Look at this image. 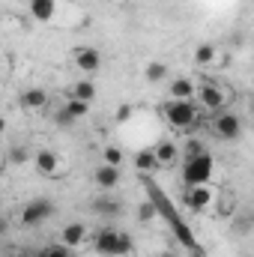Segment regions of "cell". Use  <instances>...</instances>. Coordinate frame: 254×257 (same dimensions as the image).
Returning a JSON list of instances; mask_svg holds the SVG:
<instances>
[{
	"mask_svg": "<svg viewBox=\"0 0 254 257\" xmlns=\"http://www.w3.org/2000/svg\"><path fill=\"white\" fill-rule=\"evenodd\" d=\"M6 165H9V162H6V156L0 153V177H3V171H6Z\"/></svg>",
	"mask_w": 254,
	"mask_h": 257,
	"instance_id": "30",
	"label": "cell"
},
{
	"mask_svg": "<svg viewBox=\"0 0 254 257\" xmlns=\"http://www.w3.org/2000/svg\"><path fill=\"white\" fill-rule=\"evenodd\" d=\"M24 159H27V150H24V147H12L9 156H6V162H12V165H21Z\"/></svg>",
	"mask_w": 254,
	"mask_h": 257,
	"instance_id": "26",
	"label": "cell"
},
{
	"mask_svg": "<svg viewBox=\"0 0 254 257\" xmlns=\"http://www.w3.org/2000/svg\"><path fill=\"white\" fill-rule=\"evenodd\" d=\"M162 114H165L168 126L180 128L186 135H194L200 126V108L194 105V99H168L162 105Z\"/></svg>",
	"mask_w": 254,
	"mask_h": 257,
	"instance_id": "1",
	"label": "cell"
},
{
	"mask_svg": "<svg viewBox=\"0 0 254 257\" xmlns=\"http://www.w3.org/2000/svg\"><path fill=\"white\" fill-rule=\"evenodd\" d=\"M215 57H218V48L209 45V42H203V45L194 48V63L197 66H212L215 63Z\"/></svg>",
	"mask_w": 254,
	"mask_h": 257,
	"instance_id": "20",
	"label": "cell"
},
{
	"mask_svg": "<svg viewBox=\"0 0 254 257\" xmlns=\"http://www.w3.org/2000/svg\"><path fill=\"white\" fill-rule=\"evenodd\" d=\"M18 105H21L24 111H39V108L48 105V93L39 90V87H30V90H24V93L18 96Z\"/></svg>",
	"mask_w": 254,
	"mask_h": 257,
	"instance_id": "14",
	"label": "cell"
},
{
	"mask_svg": "<svg viewBox=\"0 0 254 257\" xmlns=\"http://www.w3.org/2000/svg\"><path fill=\"white\" fill-rule=\"evenodd\" d=\"M206 147H203V141H197V138H191L189 135V141L180 147V159H189V156H197V153H203Z\"/></svg>",
	"mask_w": 254,
	"mask_h": 257,
	"instance_id": "22",
	"label": "cell"
},
{
	"mask_svg": "<svg viewBox=\"0 0 254 257\" xmlns=\"http://www.w3.org/2000/svg\"><path fill=\"white\" fill-rule=\"evenodd\" d=\"M6 233H9V218L0 215V236H6Z\"/></svg>",
	"mask_w": 254,
	"mask_h": 257,
	"instance_id": "29",
	"label": "cell"
},
{
	"mask_svg": "<svg viewBox=\"0 0 254 257\" xmlns=\"http://www.w3.org/2000/svg\"><path fill=\"white\" fill-rule=\"evenodd\" d=\"M183 203L189 206L191 212H203V209H209V206L215 203V192H212L209 183H206V186H186Z\"/></svg>",
	"mask_w": 254,
	"mask_h": 257,
	"instance_id": "7",
	"label": "cell"
},
{
	"mask_svg": "<svg viewBox=\"0 0 254 257\" xmlns=\"http://www.w3.org/2000/svg\"><path fill=\"white\" fill-rule=\"evenodd\" d=\"M51 215H54V203L48 197H36V200L24 203L18 221H21V227H36V224H45Z\"/></svg>",
	"mask_w": 254,
	"mask_h": 257,
	"instance_id": "6",
	"label": "cell"
},
{
	"mask_svg": "<svg viewBox=\"0 0 254 257\" xmlns=\"http://www.w3.org/2000/svg\"><path fill=\"white\" fill-rule=\"evenodd\" d=\"M189 257H203V254H200V251H191V254Z\"/></svg>",
	"mask_w": 254,
	"mask_h": 257,
	"instance_id": "33",
	"label": "cell"
},
{
	"mask_svg": "<svg viewBox=\"0 0 254 257\" xmlns=\"http://www.w3.org/2000/svg\"><path fill=\"white\" fill-rule=\"evenodd\" d=\"M63 111L75 120V123H78V120H84V117L90 114V102H81V99H72V96H69V99H66V105H63Z\"/></svg>",
	"mask_w": 254,
	"mask_h": 257,
	"instance_id": "19",
	"label": "cell"
},
{
	"mask_svg": "<svg viewBox=\"0 0 254 257\" xmlns=\"http://www.w3.org/2000/svg\"><path fill=\"white\" fill-rule=\"evenodd\" d=\"M39 257H42V254H39Z\"/></svg>",
	"mask_w": 254,
	"mask_h": 257,
	"instance_id": "34",
	"label": "cell"
},
{
	"mask_svg": "<svg viewBox=\"0 0 254 257\" xmlns=\"http://www.w3.org/2000/svg\"><path fill=\"white\" fill-rule=\"evenodd\" d=\"M87 239H90V230H87L84 221H69V224H63V230H60V242L69 245V248H78Z\"/></svg>",
	"mask_w": 254,
	"mask_h": 257,
	"instance_id": "9",
	"label": "cell"
},
{
	"mask_svg": "<svg viewBox=\"0 0 254 257\" xmlns=\"http://www.w3.org/2000/svg\"><path fill=\"white\" fill-rule=\"evenodd\" d=\"M144 78L150 84H159V81L168 78V66L162 63V60H153V63H147V69H144Z\"/></svg>",
	"mask_w": 254,
	"mask_h": 257,
	"instance_id": "21",
	"label": "cell"
},
{
	"mask_svg": "<svg viewBox=\"0 0 254 257\" xmlns=\"http://www.w3.org/2000/svg\"><path fill=\"white\" fill-rule=\"evenodd\" d=\"M194 105H197L203 114H218V111H224V105H227V90H224L218 81L203 78V81L197 84V90H194Z\"/></svg>",
	"mask_w": 254,
	"mask_h": 257,
	"instance_id": "3",
	"label": "cell"
},
{
	"mask_svg": "<svg viewBox=\"0 0 254 257\" xmlns=\"http://www.w3.org/2000/svg\"><path fill=\"white\" fill-rule=\"evenodd\" d=\"M212 171H215V159L206 150L183 159V183L186 186H206L212 180Z\"/></svg>",
	"mask_w": 254,
	"mask_h": 257,
	"instance_id": "4",
	"label": "cell"
},
{
	"mask_svg": "<svg viewBox=\"0 0 254 257\" xmlns=\"http://www.w3.org/2000/svg\"><path fill=\"white\" fill-rule=\"evenodd\" d=\"M102 165H114V168H120V165H123V150H120V147H105V153H102Z\"/></svg>",
	"mask_w": 254,
	"mask_h": 257,
	"instance_id": "23",
	"label": "cell"
},
{
	"mask_svg": "<svg viewBox=\"0 0 254 257\" xmlns=\"http://www.w3.org/2000/svg\"><path fill=\"white\" fill-rule=\"evenodd\" d=\"M209 126H212V135L218 141H236L242 135V117L236 111H218Z\"/></svg>",
	"mask_w": 254,
	"mask_h": 257,
	"instance_id": "5",
	"label": "cell"
},
{
	"mask_svg": "<svg viewBox=\"0 0 254 257\" xmlns=\"http://www.w3.org/2000/svg\"><path fill=\"white\" fill-rule=\"evenodd\" d=\"M129 117H132V105H123V108L117 111V120H120V123H126Z\"/></svg>",
	"mask_w": 254,
	"mask_h": 257,
	"instance_id": "27",
	"label": "cell"
},
{
	"mask_svg": "<svg viewBox=\"0 0 254 257\" xmlns=\"http://www.w3.org/2000/svg\"><path fill=\"white\" fill-rule=\"evenodd\" d=\"M135 171H141L144 177H150L153 171H159V162H156L153 150H141V153H135Z\"/></svg>",
	"mask_w": 254,
	"mask_h": 257,
	"instance_id": "18",
	"label": "cell"
},
{
	"mask_svg": "<svg viewBox=\"0 0 254 257\" xmlns=\"http://www.w3.org/2000/svg\"><path fill=\"white\" fill-rule=\"evenodd\" d=\"M33 165H36V171L42 177H54L60 171V156L54 150H36L33 153Z\"/></svg>",
	"mask_w": 254,
	"mask_h": 257,
	"instance_id": "10",
	"label": "cell"
},
{
	"mask_svg": "<svg viewBox=\"0 0 254 257\" xmlns=\"http://www.w3.org/2000/svg\"><path fill=\"white\" fill-rule=\"evenodd\" d=\"M42 257H72V248L63 245V242H51V245H45Z\"/></svg>",
	"mask_w": 254,
	"mask_h": 257,
	"instance_id": "24",
	"label": "cell"
},
{
	"mask_svg": "<svg viewBox=\"0 0 254 257\" xmlns=\"http://www.w3.org/2000/svg\"><path fill=\"white\" fill-rule=\"evenodd\" d=\"M138 218H141L144 224H150V221L156 218V206H153L150 200H144V203H141V209H138Z\"/></svg>",
	"mask_w": 254,
	"mask_h": 257,
	"instance_id": "25",
	"label": "cell"
},
{
	"mask_svg": "<svg viewBox=\"0 0 254 257\" xmlns=\"http://www.w3.org/2000/svg\"><path fill=\"white\" fill-rule=\"evenodd\" d=\"M194 90H197V84L191 81V78H174L171 81V96L168 99H194Z\"/></svg>",
	"mask_w": 254,
	"mask_h": 257,
	"instance_id": "15",
	"label": "cell"
},
{
	"mask_svg": "<svg viewBox=\"0 0 254 257\" xmlns=\"http://www.w3.org/2000/svg\"><path fill=\"white\" fill-rule=\"evenodd\" d=\"M93 212L102 215V218H120L123 215V203L117 197H111V194H102V197L93 200Z\"/></svg>",
	"mask_w": 254,
	"mask_h": 257,
	"instance_id": "13",
	"label": "cell"
},
{
	"mask_svg": "<svg viewBox=\"0 0 254 257\" xmlns=\"http://www.w3.org/2000/svg\"><path fill=\"white\" fill-rule=\"evenodd\" d=\"M153 156H156L159 168H171V165H177V159H180V144H174V141H159V147H153Z\"/></svg>",
	"mask_w": 254,
	"mask_h": 257,
	"instance_id": "11",
	"label": "cell"
},
{
	"mask_svg": "<svg viewBox=\"0 0 254 257\" xmlns=\"http://www.w3.org/2000/svg\"><path fill=\"white\" fill-rule=\"evenodd\" d=\"M57 123H60V126H72L75 120H72V117H69L66 111H60V114H57Z\"/></svg>",
	"mask_w": 254,
	"mask_h": 257,
	"instance_id": "28",
	"label": "cell"
},
{
	"mask_svg": "<svg viewBox=\"0 0 254 257\" xmlns=\"http://www.w3.org/2000/svg\"><path fill=\"white\" fill-rule=\"evenodd\" d=\"M72 60H75V66H78L84 75H93V72L102 66V54H99V48H87V45H81V48L72 51Z\"/></svg>",
	"mask_w": 254,
	"mask_h": 257,
	"instance_id": "8",
	"label": "cell"
},
{
	"mask_svg": "<svg viewBox=\"0 0 254 257\" xmlns=\"http://www.w3.org/2000/svg\"><path fill=\"white\" fill-rule=\"evenodd\" d=\"M0 257H24V254H18V251H9V254H0Z\"/></svg>",
	"mask_w": 254,
	"mask_h": 257,
	"instance_id": "32",
	"label": "cell"
},
{
	"mask_svg": "<svg viewBox=\"0 0 254 257\" xmlns=\"http://www.w3.org/2000/svg\"><path fill=\"white\" fill-rule=\"evenodd\" d=\"M57 12V0H30V15L36 21H51Z\"/></svg>",
	"mask_w": 254,
	"mask_h": 257,
	"instance_id": "16",
	"label": "cell"
},
{
	"mask_svg": "<svg viewBox=\"0 0 254 257\" xmlns=\"http://www.w3.org/2000/svg\"><path fill=\"white\" fill-rule=\"evenodd\" d=\"M93 248H96V254H102V257H126L132 251V236H129L126 230L108 224V227L96 230Z\"/></svg>",
	"mask_w": 254,
	"mask_h": 257,
	"instance_id": "2",
	"label": "cell"
},
{
	"mask_svg": "<svg viewBox=\"0 0 254 257\" xmlns=\"http://www.w3.org/2000/svg\"><path fill=\"white\" fill-rule=\"evenodd\" d=\"M69 96H72V99H81V102H90V105H93V99H96V84H93L90 78H84V81H75V84H72V90H69Z\"/></svg>",
	"mask_w": 254,
	"mask_h": 257,
	"instance_id": "17",
	"label": "cell"
},
{
	"mask_svg": "<svg viewBox=\"0 0 254 257\" xmlns=\"http://www.w3.org/2000/svg\"><path fill=\"white\" fill-rule=\"evenodd\" d=\"M3 132H6V120H3V117H0V135H3Z\"/></svg>",
	"mask_w": 254,
	"mask_h": 257,
	"instance_id": "31",
	"label": "cell"
},
{
	"mask_svg": "<svg viewBox=\"0 0 254 257\" xmlns=\"http://www.w3.org/2000/svg\"><path fill=\"white\" fill-rule=\"evenodd\" d=\"M93 180H96V186H99L102 192H111V189L120 186V168H114V165H99L96 174H93Z\"/></svg>",
	"mask_w": 254,
	"mask_h": 257,
	"instance_id": "12",
	"label": "cell"
}]
</instances>
